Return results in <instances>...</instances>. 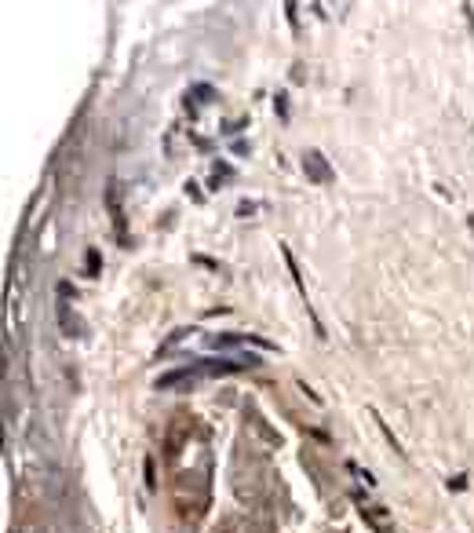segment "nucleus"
<instances>
[{
    "label": "nucleus",
    "mask_w": 474,
    "mask_h": 533,
    "mask_svg": "<svg viewBox=\"0 0 474 533\" xmlns=\"http://www.w3.org/2000/svg\"><path fill=\"white\" fill-rule=\"evenodd\" d=\"M303 168H307V175L314 179V183H328L332 179V172H328V164H325V157L317 154V150H310L307 157H303Z\"/></svg>",
    "instance_id": "nucleus-1"
},
{
    "label": "nucleus",
    "mask_w": 474,
    "mask_h": 533,
    "mask_svg": "<svg viewBox=\"0 0 474 533\" xmlns=\"http://www.w3.org/2000/svg\"><path fill=\"white\" fill-rule=\"evenodd\" d=\"M106 201H110V212H113V226H117V238L124 241V212H120V190H117V183H110V194H106Z\"/></svg>",
    "instance_id": "nucleus-2"
},
{
    "label": "nucleus",
    "mask_w": 474,
    "mask_h": 533,
    "mask_svg": "<svg viewBox=\"0 0 474 533\" xmlns=\"http://www.w3.org/2000/svg\"><path fill=\"white\" fill-rule=\"evenodd\" d=\"M146 486H150V490L157 486V479H154V460H150V456H146Z\"/></svg>",
    "instance_id": "nucleus-3"
}]
</instances>
